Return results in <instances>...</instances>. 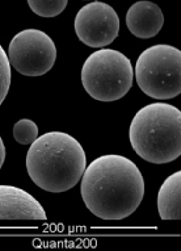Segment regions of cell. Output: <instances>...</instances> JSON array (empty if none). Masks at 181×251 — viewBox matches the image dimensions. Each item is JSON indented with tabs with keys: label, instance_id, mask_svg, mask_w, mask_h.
I'll return each mask as SVG.
<instances>
[{
	"label": "cell",
	"instance_id": "cell-1",
	"mask_svg": "<svg viewBox=\"0 0 181 251\" xmlns=\"http://www.w3.org/2000/svg\"><path fill=\"white\" fill-rule=\"evenodd\" d=\"M82 199L87 209L101 220H124L144 196V179L138 166L122 155H103L82 175Z\"/></svg>",
	"mask_w": 181,
	"mask_h": 251
},
{
	"label": "cell",
	"instance_id": "cell-2",
	"mask_svg": "<svg viewBox=\"0 0 181 251\" xmlns=\"http://www.w3.org/2000/svg\"><path fill=\"white\" fill-rule=\"evenodd\" d=\"M87 167L86 152L76 138L63 132L37 137L26 154V170L41 190L61 194L74 188Z\"/></svg>",
	"mask_w": 181,
	"mask_h": 251
},
{
	"label": "cell",
	"instance_id": "cell-3",
	"mask_svg": "<svg viewBox=\"0 0 181 251\" xmlns=\"http://www.w3.org/2000/svg\"><path fill=\"white\" fill-rule=\"evenodd\" d=\"M129 140L134 151L150 163L176 161L181 154V112L171 104H148L133 117Z\"/></svg>",
	"mask_w": 181,
	"mask_h": 251
},
{
	"label": "cell",
	"instance_id": "cell-4",
	"mask_svg": "<svg viewBox=\"0 0 181 251\" xmlns=\"http://www.w3.org/2000/svg\"><path fill=\"white\" fill-rule=\"evenodd\" d=\"M134 70L125 54L114 49H100L87 58L82 69V84L93 99L111 103L128 94Z\"/></svg>",
	"mask_w": 181,
	"mask_h": 251
},
{
	"label": "cell",
	"instance_id": "cell-5",
	"mask_svg": "<svg viewBox=\"0 0 181 251\" xmlns=\"http://www.w3.org/2000/svg\"><path fill=\"white\" fill-rule=\"evenodd\" d=\"M136 79L153 99L168 100L181 92V51L172 45L150 46L138 57Z\"/></svg>",
	"mask_w": 181,
	"mask_h": 251
},
{
	"label": "cell",
	"instance_id": "cell-6",
	"mask_svg": "<svg viewBox=\"0 0 181 251\" xmlns=\"http://www.w3.org/2000/svg\"><path fill=\"white\" fill-rule=\"evenodd\" d=\"M57 46L38 29H26L12 38L8 48L9 65L25 76H42L53 69Z\"/></svg>",
	"mask_w": 181,
	"mask_h": 251
},
{
	"label": "cell",
	"instance_id": "cell-7",
	"mask_svg": "<svg viewBox=\"0 0 181 251\" xmlns=\"http://www.w3.org/2000/svg\"><path fill=\"white\" fill-rule=\"evenodd\" d=\"M75 32L84 45L104 48L118 37L119 17L109 4L92 1L76 13Z\"/></svg>",
	"mask_w": 181,
	"mask_h": 251
},
{
	"label": "cell",
	"instance_id": "cell-8",
	"mask_svg": "<svg viewBox=\"0 0 181 251\" xmlns=\"http://www.w3.org/2000/svg\"><path fill=\"white\" fill-rule=\"evenodd\" d=\"M42 205L26 191L0 185V220H46Z\"/></svg>",
	"mask_w": 181,
	"mask_h": 251
},
{
	"label": "cell",
	"instance_id": "cell-9",
	"mask_svg": "<svg viewBox=\"0 0 181 251\" xmlns=\"http://www.w3.org/2000/svg\"><path fill=\"white\" fill-rule=\"evenodd\" d=\"M164 25V15L160 7L153 1H136L126 13L129 32L138 38L155 37Z\"/></svg>",
	"mask_w": 181,
	"mask_h": 251
},
{
	"label": "cell",
	"instance_id": "cell-10",
	"mask_svg": "<svg viewBox=\"0 0 181 251\" xmlns=\"http://www.w3.org/2000/svg\"><path fill=\"white\" fill-rule=\"evenodd\" d=\"M158 210L161 220L181 218V173L169 175L158 194Z\"/></svg>",
	"mask_w": 181,
	"mask_h": 251
},
{
	"label": "cell",
	"instance_id": "cell-11",
	"mask_svg": "<svg viewBox=\"0 0 181 251\" xmlns=\"http://www.w3.org/2000/svg\"><path fill=\"white\" fill-rule=\"evenodd\" d=\"M68 0H28L30 9L41 17H55L65 11Z\"/></svg>",
	"mask_w": 181,
	"mask_h": 251
},
{
	"label": "cell",
	"instance_id": "cell-12",
	"mask_svg": "<svg viewBox=\"0 0 181 251\" xmlns=\"http://www.w3.org/2000/svg\"><path fill=\"white\" fill-rule=\"evenodd\" d=\"M38 137V126L33 120L21 119L13 126V138L21 145H32Z\"/></svg>",
	"mask_w": 181,
	"mask_h": 251
},
{
	"label": "cell",
	"instance_id": "cell-13",
	"mask_svg": "<svg viewBox=\"0 0 181 251\" xmlns=\"http://www.w3.org/2000/svg\"><path fill=\"white\" fill-rule=\"evenodd\" d=\"M11 87V65L8 55L5 54L3 46L0 45V105L3 104Z\"/></svg>",
	"mask_w": 181,
	"mask_h": 251
},
{
	"label": "cell",
	"instance_id": "cell-14",
	"mask_svg": "<svg viewBox=\"0 0 181 251\" xmlns=\"http://www.w3.org/2000/svg\"><path fill=\"white\" fill-rule=\"evenodd\" d=\"M5 156H7V151H5V145L3 142V138L0 137V170L3 167L5 162Z\"/></svg>",
	"mask_w": 181,
	"mask_h": 251
}]
</instances>
